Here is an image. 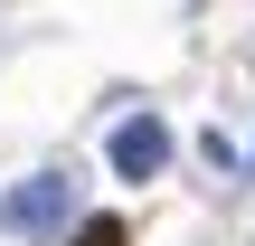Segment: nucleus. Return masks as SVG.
<instances>
[{
  "label": "nucleus",
  "mask_w": 255,
  "mask_h": 246,
  "mask_svg": "<svg viewBox=\"0 0 255 246\" xmlns=\"http://www.w3.org/2000/svg\"><path fill=\"white\" fill-rule=\"evenodd\" d=\"M0 228H19V237H57V228H76V199H66V180H57V171L19 180V190L0 199Z\"/></svg>",
  "instance_id": "1"
},
{
  "label": "nucleus",
  "mask_w": 255,
  "mask_h": 246,
  "mask_svg": "<svg viewBox=\"0 0 255 246\" xmlns=\"http://www.w3.org/2000/svg\"><path fill=\"white\" fill-rule=\"evenodd\" d=\"M161 161H170V123L161 114H132L114 133V180H161Z\"/></svg>",
  "instance_id": "2"
},
{
  "label": "nucleus",
  "mask_w": 255,
  "mask_h": 246,
  "mask_svg": "<svg viewBox=\"0 0 255 246\" xmlns=\"http://www.w3.org/2000/svg\"><path fill=\"white\" fill-rule=\"evenodd\" d=\"M66 246H132V228H123V218H76Z\"/></svg>",
  "instance_id": "3"
}]
</instances>
